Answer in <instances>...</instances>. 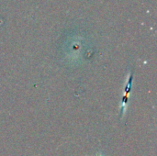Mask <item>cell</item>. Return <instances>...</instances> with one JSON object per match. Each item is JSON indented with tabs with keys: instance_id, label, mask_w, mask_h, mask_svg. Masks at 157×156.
Wrapping results in <instances>:
<instances>
[{
	"instance_id": "cell-1",
	"label": "cell",
	"mask_w": 157,
	"mask_h": 156,
	"mask_svg": "<svg viewBox=\"0 0 157 156\" xmlns=\"http://www.w3.org/2000/svg\"><path fill=\"white\" fill-rule=\"evenodd\" d=\"M97 156H105V155H103V154H98Z\"/></svg>"
}]
</instances>
